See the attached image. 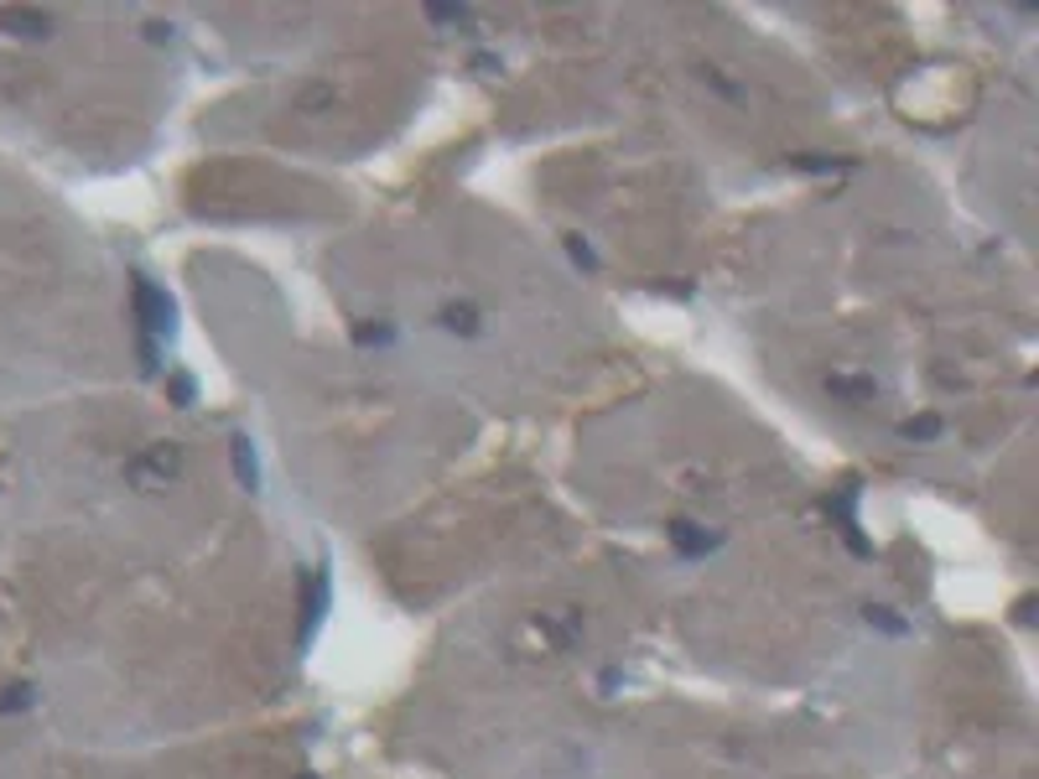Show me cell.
I'll return each instance as SVG.
<instances>
[{
  "label": "cell",
  "mask_w": 1039,
  "mask_h": 779,
  "mask_svg": "<svg viewBox=\"0 0 1039 779\" xmlns=\"http://www.w3.org/2000/svg\"><path fill=\"white\" fill-rule=\"evenodd\" d=\"M587 639V618L583 608H546V614H530L520 629H515L510 650H526V654H546V660H556V654H572L577 645Z\"/></svg>",
  "instance_id": "obj_1"
},
{
  "label": "cell",
  "mask_w": 1039,
  "mask_h": 779,
  "mask_svg": "<svg viewBox=\"0 0 1039 779\" xmlns=\"http://www.w3.org/2000/svg\"><path fill=\"white\" fill-rule=\"evenodd\" d=\"M187 468V453L183 442H147V447H136V453L126 457V484L136 494H162L166 484H177Z\"/></svg>",
  "instance_id": "obj_2"
},
{
  "label": "cell",
  "mask_w": 1039,
  "mask_h": 779,
  "mask_svg": "<svg viewBox=\"0 0 1039 779\" xmlns=\"http://www.w3.org/2000/svg\"><path fill=\"white\" fill-rule=\"evenodd\" d=\"M130 307H136V323H141V359H147V369H156V338L172 333V302H166V291L151 275H136L130 281Z\"/></svg>",
  "instance_id": "obj_3"
},
{
  "label": "cell",
  "mask_w": 1039,
  "mask_h": 779,
  "mask_svg": "<svg viewBox=\"0 0 1039 779\" xmlns=\"http://www.w3.org/2000/svg\"><path fill=\"white\" fill-rule=\"evenodd\" d=\"M328 603H333V582L323 566H312L307 577H302V645H312V635H317V624L328 618Z\"/></svg>",
  "instance_id": "obj_4"
},
{
  "label": "cell",
  "mask_w": 1039,
  "mask_h": 779,
  "mask_svg": "<svg viewBox=\"0 0 1039 779\" xmlns=\"http://www.w3.org/2000/svg\"><path fill=\"white\" fill-rule=\"evenodd\" d=\"M821 390L832 400H842V405H874L878 400V380L868 369H832V375L821 380Z\"/></svg>",
  "instance_id": "obj_5"
},
{
  "label": "cell",
  "mask_w": 1039,
  "mask_h": 779,
  "mask_svg": "<svg viewBox=\"0 0 1039 779\" xmlns=\"http://www.w3.org/2000/svg\"><path fill=\"white\" fill-rule=\"evenodd\" d=\"M0 32L17 36V42H47V36H53V11H37V6H0Z\"/></svg>",
  "instance_id": "obj_6"
},
{
  "label": "cell",
  "mask_w": 1039,
  "mask_h": 779,
  "mask_svg": "<svg viewBox=\"0 0 1039 779\" xmlns=\"http://www.w3.org/2000/svg\"><path fill=\"white\" fill-rule=\"evenodd\" d=\"M437 327H442V333H453V338H478V333H484V307H478V302H468V296L442 302V307H437Z\"/></svg>",
  "instance_id": "obj_7"
},
{
  "label": "cell",
  "mask_w": 1039,
  "mask_h": 779,
  "mask_svg": "<svg viewBox=\"0 0 1039 779\" xmlns=\"http://www.w3.org/2000/svg\"><path fill=\"white\" fill-rule=\"evenodd\" d=\"M665 541H671L686 562H702V556H712V551L723 545V535H712L707 526H692V520H675V526L665 530Z\"/></svg>",
  "instance_id": "obj_8"
},
{
  "label": "cell",
  "mask_w": 1039,
  "mask_h": 779,
  "mask_svg": "<svg viewBox=\"0 0 1039 779\" xmlns=\"http://www.w3.org/2000/svg\"><path fill=\"white\" fill-rule=\"evenodd\" d=\"M338 105V89H333L328 78H312V84H302V94H296V115H328V109Z\"/></svg>",
  "instance_id": "obj_9"
},
{
  "label": "cell",
  "mask_w": 1039,
  "mask_h": 779,
  "mask_svg": "<svg viewBox=\"0 0 1039 779\" xmlns=\"http://www.w3.org/2000/svg\"><path fill=\"white\" fill-rule=\"evenodd\" d=\"M229 457H235L239 489H256V484H260V468H256V453H250V436H245V432H235V442H229Z\"/></svg>",
  "instance_id": "obj_10"
},
{
  "label": "cell",
  "mask_w": 1039,
  "mask_h": 779,
  "mask_svg": "<svg viewBox=\"0 0 1039 779\" xmlns=\"http://www.w3.org/2000/svg\"><path fill=\"white\" fill-rule=\"evenodd\" d=\"M32 702H37V686H32V681H17V686L0 691V712H32Z\"/></svg>",
  "instance_id": "obj_11"
},
{
  "label": "cell",
  "mask_w": 1039,
  "mask_h": 779,
  "mask_svg": "<svg viewBox=\"0 0 1039 779\" xmlns=\"http://www.w3.org/2000/svg\"><path fill=\"white\" fill-rule=\"evenodd\" d=\"M899 436H905V442H935V436H941V416H910V421H899Z\"/></svg>",
  "instance_id": "obj_12"
},
{
  "label": "cell",
  "mask_w": 1039,
  "mask_h": 779,
  "mask_svg": "<svg viewBox=\"0 0 1039 779\" xmlns=\"http://www.w3.org/2000/svg\"><path fill=\"white\" fill-rule=\"evenodd\" d=\"M354 338H359V344H375V348H385V344H396V327H390V323H375V327H365V323H359V327H354Z\"/></svg>",
  "instance_id": "obj_13"
},
{
  "label": "cell",
  "mask_w": 1039,
  "mask_h": 779,
  "mask_svg": "<svg viewBox=\"0 0 1039 779\" xmlns=\"http://www.w3.org/2000/svg\"><path fill=\"white\" fill-rule=\"evenodd\" d=\"M702 84H712V89L723 94V99H733V105L744 99V89H738V84H733V78H728L723 68H702Z\"/></svg>",
  "instance_id": "obj_14"
},
{
  "label": "cell",
  "mask_w": 1039,
  "mask_h": 779,
  "mask_svg": "<svg viewBox=\"0 0 1039 779\" xmlns=\"http://www.w3.org/2000/svg\"><path fill=\"white\" fill-rule=\"evenodd\" d=\"M566 255H572L583 271H598V255H593V245H587L583 235H566Z\"/></svg>",
  "instance_id": "obj_15"
},
{
  "label": "cell",
  "mask_w": 1039,
  "mask_h": 779,
  "mask_svg": "<svg viewBox=\"0 0 1039 779\" xmlns=\"http://www.w3.org/2000/svg\"><path fill=\"white\" fill-rule=\"evenodd\" d=\"M166 390H172V400H177L183 411L193 405V380H187V375H172V380H166Z\"/></svg>",
  "instance_id": "obj_16"
},
{
  "label": "cell",
  "mask_w": 1039,
  "mask_h": 779,
  "mask_svg": "<svg viewBox=\"0 0 1039 779\" xmlns=\"http://www.w3.org/2000/svg\"><path fill=\"white\" fill-rule=\"evenodd\" d=\"M790 166H801V172H837V166H847V162H826V156H790Z\"/></svg>",
  "instance_id": "obj_17"
},
{
  "label": "cell",
  "mask_w": 1039,
  "mask_h": 779,
  "mask_svg": "<svg viewBox=\"0 0 1039 779\" xmlns=\"http://www.w3.org/2000/svg\"><path fill=\"white\" fill-rule=\"evenodd\" d=\"M302 779H312V775H302Z\"/></svg>",
  "instance_id": "obj_18"
}]
</instances>
